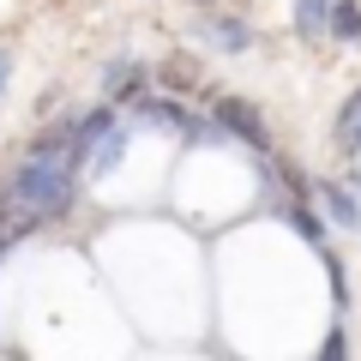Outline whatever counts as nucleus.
<instances>
[{
    "label": "nucleus",
    "mask_w": 361,
    "mask_h": 361,
    "mask_svg": "<svg viewBox=\"0 0 361 361\" xmlns=\"http://www.w3.org/2000/svg\"><path fill=\"white\" fill-rule=\"evenodd\" d=\"M331 139H337V151H343V157H355V151H361V90L349 97L343 109H337V127H331Z\"/></svg>",
    "instance_id": "6"
},
{
    "label": "nucleus",
    "mask_w": 361,
    "mask_h": 361,
    "mask_svg": "<svg viewBox=\"0 0 361 361\" xmlns=\"http://www.w3.org/2000/svg\"><path fill=\"white\" fill-rule=\"evenodd\" d=\"M6 73H13V61H6V49H0V90H6Z\"/></svg>",
    "instance_id": "14"
},
{
    "label": "nucleus",
    "mask_w": 361,
    "mask_h": 361,
    "mask_svg": "<svg viewBox=\"0 0 361 361\" xmlns=\"http://www.w3.org/2000/svg\"><path fill=\"white\" fill-rule=\"evenodd\" d=\"M121 157H127V133L115 127L103 145H97V151H90V163H85V180H109V175L121 169Z\"/></svg>",
    "instance_id": "5"
},
{
    "label": "nucleus",
    "mask_w": 361,
    "mask_h": 361,
    "mask_svg": "<svg viewBox=\"0 0 361 361\" xmlns=\"http://www.w3.org/2000/svg\"><path fill=\"white\" fill-rule=\"evenodd\" d=\"M325 271H331V307H349V277H343V265H337L331 247H325Z\"/></svg>",
    "instance_id": "12"
},
{
    "label": "nucleus",
    "mask_w": 361,
    "mask_h": 361,
    "mask_svg": "<svg viewBox=\"0 0 361 361\" xmlns=\"http://www.w3.org/2000/svg\"><path fill=\"white\" fill-rule=\"evenodd\" d=\"M319 361H349V337H343V331H325V349H319Z\"/></svg>",
    "instance_id": "13"
},
{
    "label": "nucleus",
    "mask_w": 361,
    "mask_h": 361,
    "mask_svg": "<svg viewBox=\"0 0 361 361\" xmlns=\"http://www.w3.org/2000/svg\"><path fill=\"white\" fill-rule=\"evenodd\" d=\"M217 127L235 133V139H247L253 151H271V133H265V115H259L247 97H223L217 103Z\"/></svg>",
    "instance_id": "2"
},
{
    "label": "nucleus",
    "mask_w": 361,
    "mask_h": 361,
    "mask_svg": "<svg viewBox=\"0 0 361 361\" xmlns=\"http://www.w3.org/2000/svg\"><path fill=\"white\" fill-rule=\"evenodd\" d=\"M199 30H205L211 42H217V49H253V25H241V18H223V13H205L199 18Z\"/></svg>",
    "instance_id": "3"
},
{
    "label": "nucleus",
    "mask_w": 361,
    "mask_h": 361,
    "mask_svg": "<svg viewBox=\"0 0 361 361\" xmlns=\"http://www.w3.org/2000/svg\"><path fill=\"white\" fill-rule=\"evenodd\" d=\"M283 217L295 223V235H307L313 247H325V223L313 217V205H307V199H283Z\"/></svg>",
    "instance_id": "8"
},
{
    "label": "nucleus",
    "mask_w": 361,
    "mask_h": 361,
    "mask_svg": "<svg viewBox=\"0 0 361 361\" xmlns=\"http://www.w3.org/2000/svg\"><path fill=\"white\" fill-rule=\"evenodd\" d=\"M139 115L157 121V127H175V133L193 127V121H187V109H180V103H163V97H157V103H139Z\"/></svg>",
    "instance_id": "9"
},
{
    "label": "nucleus",
    "mask_w": 361,
    "mask_h": 361,
    "mask_svg": "<svg viewBox=\"0 0 361 361\" xmlns=\"http://www.w3.org/2000/svg\"><path fill=\"white\" fill-rule=\"evenodd\" d=\"M73 193H78V157L66 145V127H61L42 145H30L25 163L6 175V187H0V241H18L25 229L61 217L73 205Z\"/></svg>",
    "instance_id": "1"
},
{
    "label": "nucleus",
    "mask_w": 361,
    "mask_h": 361,
    "mask_svg": "<svg viewBox=\"0 0 361 361\" xmlns=\"http://www.w3.org/2000/svg\"><path fill=\"white\" fill-rule=\"evenodd\" d=\"M139 66H127V61H115V66H109V78H103V85H109V97H121V90H139Z\"/></svg>",
    "instance_id": "11"
},
{
    "label": "nucleus",
    "mask_w": 361,
    "mask_h": 361,
    "mask_svg": "<svg viewBox=\"0 0 361 361\" xmlns=\"http://www.w3.org/2000/svg\"><path fill=\"white\" fill-rule=\"evenodd\" d=\"M325 13H331V18H325V30H331L337 42H361V6H355V0H331Z\"/></svg>",
    "instance_id": "7"
},
{
    "label": "nucleus",
    "mask_w": 361,
    "mask_h": 361,
    "mask_svg": "<svg viewBox=\"0 0 361 361\" xmlns=\"http://www.w3.org/2000/svg\"><path fill=\"white\" fill-rule=\"evenodd\" d=\"M325 6H331V0H325Z\"/></svg>",
    "instance_id": "16"
},
{
    "label": "nucleus",
    "mask_w": 361,
    "mask_h": 361,
    "mask_svg": "<svg viewBox=\"0 0 361 361\" xmlns=\"http://www.w3.org/2000/svg\"><path fill=\"white\" fill-rule=\"evenodd\" d=\"M295 30H301L307 42L325 37V0H295Z\"/></svg>",
    "instance_id": "10"
},
{
    "label": "nucleus",
    "mask_w": 361,
    "mask_h": 361,
    "mask_svg": "<svg viewBox=\"0 0 361 361\" xmlns=\"http://www.w3.org/2000/svg\"><path fill=\"white\" fill-rule=\"evenodd\" d=\"M319 205H325V217H331L337 229L361 235V205H355V193H349V187H331V180H325V187H319Z\"/></svg>",
    "instance_id": "4"
},
{
    "label": "nucleus",
    "mask_w": 361,
    "mask_h": 361,
    "mask_svg": "<svg viewBox=\"0 0 361 361\" xmlns=\"http://www.w3.org/2000/svg\"><path fill=\"white\" fill-rule=\"evenodd\" d=\"M199 6H217V0H199Z\"/></svg>",
    "instance_id": "15"
}]
</instances>
